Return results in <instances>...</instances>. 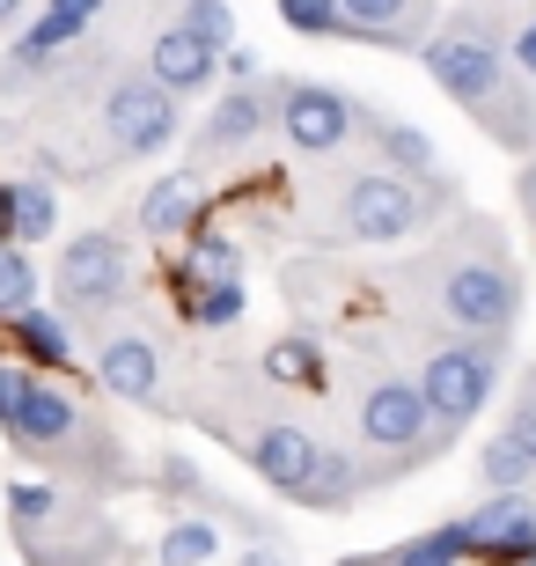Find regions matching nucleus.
I'll use <instances>...</instances> for the list:
<instances>
[{
  "mask_svg": "<svg viewBox=\"0 0 536 566\" xmlns=\"http://www.w3.org/2000/svg\"><path fill=\"white\" fill-rule=\"evenodd\" d=\"M177 420H191L199 434L235 449L302 515H353V507L368 501L360 457L338 434H324L316 420H302V398H287L258 360H213V368H199V382L177 398Z\"/></svg>",
  "mask_w": 536,
  "mask_h": 566,
  "instance_id": "nucleus-1",
  "label": "nucleus"
},
{
  "mask_svg": "<svg viewBox=\"0 0 536 566\" xmlns=\"http://www.w3.org/2000/svg\"><path fill=\"white\" fill-rule=\"evenodd\" d=\"M382 302H390V310H427V316H441V324H463V332H507L515 338L529 287H522V258L507 251L500 221L455 207L449 221L419 243V258L382 265L375 280H360V316L382 310Z\"/></svg>",
  "mask_w": 536,
  "mask_h": 566,
  "instance_id": "nucleus-2",
  "label": "nucleus"
},
{
  "mask_svg": "<svg viewBox=\"0 0 536 566\" xmlns=\"http://www.w3.org/2000/svg\"><path fill=\"white\" fill-rule=\"evenodd\" d=\"M330 390H338V412H346V434H338V441L360 457L368 493H375V485L412 479V471H427L433 457H449L455 441H463L455 427L433 420L419 376L390 354V338H375V332L346 338V360H338Z\"/></svg>",
  "mask_w": 536,
  "mask_h": 566,
  "instance_id": "nucleus-3",
  "label": "nucleus"
},
{
  "mask_svg": "<svg viewBox=\"0 0 536 566\" xmlns=\"http://www.w3.org/2000/svg\"><path fill=\"white\" fill-rule=\"evenodd\" d=\"M463 207V185L449 169L441 177H397L382 163H309L302 191L287 199L294 229L309 243H338V251H375V243H404V235H427L441 213Z\"/></svg>",
  "mask_w": 536,
  "mask_h": 566,
  "instance_id": "nucleus-4",
  "label": "nucleus"
},
{
  "mask_svg": "<svg viewBox=\"0 0 536 566\" xmlns=\"http://www.w3.org/2000/svg\"><path fill=\"white\" fill-rule=\"evenodd\" d=\"M0 441L22 463H38L44 479L74 485V493H96V501H118V493L147 485L125 434L104 420V405L88 390H66V376H52V368H22L15 405L0 412Z\"/></svg>",
  "mask_w": 536,
  "mask_h": 566,
  "instance_id": "nucleus-5",
  "label": "nucleus"
},
{
  "mask_svg": "<svg viewBox=\"0 0 536 566\" xmlns=\"http://www.w3.org/2000/svg\"><path fill=\"white\" fill-rule=\"evenodd\" d=\"M419 66L500 155H536V82L500 44V0L449 8L433 22V38L419 44Z\"/></svg>",
  "mask_w": 536,
  "mask_h": 566,
  "instance_id": "nucleus-6",
  "label": "nucleus"
},
{
  "mask_svg": "<svg viewBox=\"0 0 536 566\" xmlns=\"http://www.w3.org/2000/svg\"><path fill=\"white\" fill-rule=\"evenodd\" d=\"M368 332L390 338V354L404 360L419 376V390H427L433 420L455 427V434H471L477 412L500 398V376H507V354H515L507 332H463V324H441V316H427V310H390V302L375 310Z\"/></svg>",
  "mask_w": 536,
  "mask_h": 566,
  "instance_id": "nucleus-7",
  "label": "nucleus"
},
{
  "mask_svg": "<svg viewBox=\"0 0 536 566\" xmlns=\"http://www.w3.org/2000/svg\"><path fill=\"white\" fill-rule=\"evenodd\" d=\"M8 507V545L22 566H125L133 537L111 515V501L74 493L60 479H8L0 493Z\"/></svg>",
  "mask_w": 536,
  "mask_h": 566,
  "instance_id": "nucleus-8",
  "label": "nucleus"
},
{
  "mask_svg": "<svg viewBox=\"0 0 536 566\" xmlns=\"http://www.w3.org/2000/svg\"><path fill=\"white\" fill-rule=\"evenodd\" d=\"M88 140L104 147V163H155L185 140V96H169L140 60H118L88 96Z\"/></svg>",
  "mask_w": 536,
  "mask_h": 566,
  "instance_id": "nucleus-9",
  "label": "nucleus"
},
{
  "mask_svg": "<svg viewBox=\"0 0 536 566\" xmlns=\"http://www.w3.org/2000/svg\"><path fill=\"white\" fill-rule=\"evenodd\" d=\"M133 213L125 221H104V229H74L52 258V302L82 324H104V316L133 310Z\"/></svg>",
  "mask_w": 536,
  "mask_h": 566,
  "instance_id": "nucleus-10",
  "label": "nucleus"
},
{
  "mask_svg": "<svg viewBox=\"0 0 536 566\" xmlns=\"http://www.w3.org/2000/svg\"><path fill=\"white\" fill-rule=\"evenodd\" d=\"M82 354H88V376H96L104 398L140 405V412H155V420H177L169 354H162V338H155L147 316L118 310V316H104V324H82Z\"/></svg>",
  "mask_w": 536,
  "mask_h": 566,
  "instance_id": "nucleus-11",
  "label": "nucleus"
},
{
  "mask_svg": "<svg viewBox=\"0 0 536 566\" xmlns=\"http://www.w3.org/2000/svg\"><path fill=\"white\" fill-rule=\"evenodd\" d=\"M272 140L294 163H330L353 147V96L338 82H302V74H272Z\"/></svg>",
  "mask_w": 536,
  "mask_h": 566,
  "instance_id": "nucleus-12",
  "label": "nucleus"
},
{
  "mask_svg": "<svg viewBox=\"0 0 536 566\" xmlns=\"http://www.w3.org/2000/svg\"><path fill=\"white\" fill-rule=\"evenodd\" d=\"M265 140H272V74L228 82L221 96H213L207 126L191 133V169H199V177H213V169H235V163H250Z\"/></svg>",
  "mask_w": 536,
  "mask_h": 566,
  "instance_id": "nucleus-13",
  "label": "nucleus"
},
{
  "mask_svg": "<svg viewBox=\"0 0 536 566\" xmlns=\"http://www.w3.org/2000/svg\"><path fill=\"white\" fill-rule=\"evenodd\" d=\"M140 66L169 88V96H207V88L221 82V44H213L207 30H191L169 0H147V15H140Z\"/></svg>",
  "mask_w": 536,
  "mask_h": 566,
  "instance_id": "nucleus-14",
  "label": "nucleus"
},
{
  "mask_svg": "<svg viewBox=\"0 0 536 566\" xmlns=\"http://www.w3.org/2000/svg\"><path fill=\"white\" fill-rule=\"evenodd\" d=\"M471 566H529L536 559V485L522 493H477V507L455 515Z\"/></svg>",
  "mask_w": 536,
  "mask_h": 566,
  "instance_id": "nucleus-15",
  "label": "nucleus"
},
{
  "mask_svg": "<svg viewBox=\"0 0 536 566\" xmlns=\"http://www.w3.org/2000/svg\"><path fill=\"white\" fill-rule=\"evenodd\" d=\"M353 140H360L368 163L397 169V177H441V147H433V133L412 126V118H397V111L353 104Z\"/></svg>",
  "mask_w": 536,
  "mask_h": 566,
  "instance_id": "nucleus-16",
  "label": "nucleus"
},
{
  "mask_svg": "<svg viewBox=\"0 0 536 566\" xmlns=\"http://www.w3.org/2000/svg\"><path fill=\"white\" fill-rule=\"evenodd\" d=\"M346 8V44H375V52H412L433 38L441 0H338Z\"/></svg>",
  "mask_w": 536,
  "mask_h": 566,
  "instance_id": "nucleus-17",
  "label": "nucleus"
},
{
  "mask_svg": "<svg viewBox=\"0 0 536 566\" xmlns=\"http://www.w3.org/2000/svg\"><path fill=\"white\" fill-rule=\"evenodd\" d=\"M199 213H207V177L191 163L162 169V177L133 199V235H147V243H185V235L199 229Z\"/></svg>",
  "mask_w": 536,
  "mask_h": 566,
  "instance_id": "nucleus-18",
  "label": "nucleus"
},
{
  "mask_svg": "<svg viewBox=\"0 0 536 566\" xmlns=\"http://www.w3.org/2000/svg\"><path fill=\"white\" fill-rule=\"evenodd\" d=\"M258 368H265V376L280 382L287 398H302V390H309V398H330V376H338V368H330V346H324V332H316V324H294V332H280L265 354H258Z\"/></svg>",
  "mask_w": 536,
  "mask_h": 566,
  "instance_id": "nucleus-19",
  "label": "nucleus"
},
{
  "mask_svg": "<svg viewBox=\"0 0 536 566\" xmlns=\"http://www.w3.org/2000/svg\"><path fill=\"white\" fill-rule=\"evenodd\" d=\"M8 338H15V354L30 360V368H52V376H74V368L88 360L82 332H74L66 310H38V302H30L22 316H8Z\"/></svg>",
  "mask_w": 536,
  "mask_h": 566,
  "instance_id": "nucleus-20",
  "label": "nucleus"
},
{
  "mask_svg": "<svg viewBox=\"0 0 536 566\" xmlns=\"http://www.w3.org/2000/svg\"><path fill=\"white\" fill-rule=\"evenodd\" d=\"M0 221H8V243H44L60 229V177L44 169H22V177H0Z\"/></svg>",
  "mask_w": 536,
  "mask_h": 566,
  "instance_id": "nucleus-21",
  "label": "nucleus"
},
{
  "mask_svg": "<svg viewBox=\"0 0 536 566\" xmlns=\"http://www.w3.org/2000/svg\"><path fill=\"white\" fill-rule=\"evenodd\" d=\"M177 310H185V332H228L250 310V294L235 273H191V265H177Z\"/></svg>",
  "mask_w": 536,
  "mask_h": 566,
  "instance_id": "nucleus-22",
  "label": "nucleus"
},
{
  "mask_svg": "<svg viewBox=\"0 0 536 566\" xmlns=\"http://www.w3.org/2000/svg\"><path fill=\"white\" fill-rule=\"evenodd\" d=\"M522 485H536V449L515 427H500V434L477 449V493H522Z\"/></svg>",
  "mask_w": 536,
  "mask_h": 566,
  "instance_id": "nucleus-23",
  "label": "nucleus"
},
{
  "mask_svg": "<svg viewBox=\"0 0 536 566\" xmlns=\"http://www.w3.org/2000/svg\"><path fill=\"white\" fill-rule=\"evenodd\" d=\"M213 559H221V523L177 507V523L155 537V566H213Z\"/></svg>",
  "mask_w": 536,
  "mask_h": 566,
  "instance_id": "nucleus-24",
  "label": "nucleus"
},
{
  "mask_svg": "<svg viewBox=\"0 0 536 566\" xmlns=\"http://www.w3.org/2000/svg\"><path fill=\"white\" fill-rule=\"evenodd\" d=\"M382 566H471V545H463V523H433L382 545Z\"/></svg>",
  "mask_w": 536,
  "mask_h": 566,
  "instance_id": "nucleus-25",
  "label": "nucleus"
},
{
  "mask_svg": "<svg viewBox=\"0 0 536 566\" xmlns=\"http://www.w3.org/2000/svg\"><path fill=\"white\" fill-rule=\"evenodd\" d=\"M30 302H38V265H30L22 243H0V324L22 316Z\"/></svg>",
  "mask_w": 536,
  "mask_h": 566,
  "instance_id": "nucleus-26",
  "label": "nucleus"
},
{
  "mask_svg": "<svg viewBox=\"0 0 536 566\" xmlns=\"http://www.w3.org/2000/svg\"><path fill=\"white\" fill-rule=\"evenodd\" d=\"M272 8H280V22H287V30H302V38L346 44V8H338V0H272Z\"/></svg>",
  "mask_w": 536,
  "mask_h": 566,
  "instance_id": "nucleus-27",
  "label": "nucleus"
},
{
  "mask_svg": "<svg viewBox=\"0 0 536 566\" xmlns=\"http://www.w3.org/2000/svg\"><path fill=\"white\" fill-rule=\"evenodd\" d=\"M500 44H507V60L536 82V0H500Z\"/></svg>",
  "mask_w": 536,
  "mask_h": 566,
  "instance_id": "nucleus-28",
  "label": "nucleus"
},
{
  "mask_svg": "<svg viewBox=\"0 0 536 566\" xmlns=\"http://www.w3.org/2000/svg\"><path fill=\"white\" fill-rule=\"evenodd\" d=\"M235 566H294V552L280 545V537H250V545L235 552Z\"/></svg>",
  "mask_w": 536,
  "mask_h": 566,
  "instance_id": "nucleus-29",
  "label": "nucleus"
},
{
  "mask_svg": "<svg viewBox=\"0 0 536 566\" xmlns=\"http://www.w3.org/2000/svg\"><path fill=\"white\" fill-rule=\"evenodd\" d=\"M515 207L536 221V155H522V169H515Z\"/></svg>",
  "mask_w": 536,
  "mask_h": 566,
  "instance_id": "nucleus-30",
  "label": "nucleus"
},
{
  "mask_svg": "<svg viewBox=\"0 0 536 566\" xmlns=\"http://www.w3.org/2000/svg\"><path fill=\"white\" fill-rule=\"evenodd\" d=\"M507 427H515L522 441L536 449V405H522V398H507Z\"/></svg>",
  "mask_w": 536,
  "mask_h": 566,
  "instance_id": "nucleus-31",
  "label": "nucleus"
},
{
  "mask_svg": "<svg viewBox=\"0 0 536 566\" xmlns=\"http://www.w3.org/2000/svg\"><path fill=\"white\" fill-rule=\"evenodd\" d=\"M30 8H38V0H0V38H15L22 22H30Z\"/></svg>",
  "mask_w": 536,
  "mask_h": 566,
  "instance_id": "nucleus-32",
  "label": "nucleus"
},
{
  "mask_svg": "<svg viewBox=\"0 0 536 566\" xmlns=\"http://www.w3.org/2000/svg\"><path fill=\"white\" fill-rule=\"evenodd\" d=\"M515 398H522V405H536V360L522 368V390H515Z\"/></svg>",
  "mask_w": 536,
  "mask_h": 566,
  "instance_id": "nucleus-33",
  "label": "nucleus"
},
{
  "mask_svg": "<svg viewBox=\"0 0 536 566\" xmlns=\"http://www.w3.org/2000/svg\"><path fill=\"white\" fill-rule=\"evenodd\" d=\"M338 566H382V552H346Z\"/></svg>",
  "mask_w": 536,
  "mask_h": 566,
  "instance_id": "nucleus-34",
  "label": "nucleus"
}]
</instances>
